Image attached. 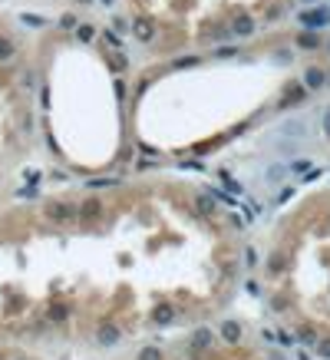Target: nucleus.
<instances>
[{"instance_id": "nucleus-1", "label": "nucleus", "mask_w": 330, "mask_h": 360, "mask_svg": "<svg viewBox=\"0 0 330 360\" xmlns=\"http://www.w3.org/2000/svg\"><path fill=\"white\" fill-rule=\"evenodd\" d=\"M255 30H258V23H255V17H251L248 10H235L231 13V20H228V33L231 37L248 40V37H255Z\"/></svg>"}, {"instance_id": "nucleus-2", "label": "nucleus", "mask_w": 330, "mask_h": 360, "mask_svg": "<svg viewBox=\"0 0 330 360\" xmlns=\"http://www.w3.org/2000/svg\"><path fill=\"white\" fill-rule=\"evenodd\" d=\"M307 96H311V89H307L304 83H287L284 93H281V100H277V109L287 112V109H294V106L307 103Z\"/></svg>"}, {"instance_id": "nucleus-3", "label": "nucleus", "mask_w": 330, "mask_h": 360, "mask_svg": "<svg viewBox=\"0 0 330 360\" xmlns=\"http://www.w3.org/2000/svg\"><path fill=\"white\" fill-rule=\"evenodd\" d=\"M300 23H304V30H320V27H330V7H307L304 13H300Z\"/></svg>"}, {"instance_id": "nucleus-4", "label": "nucleus", "mask_w": 330, "mask_h": 360, "mask_svg": "<svg viewBox=\"0 0 330 360\" xmlns=\"http://www.w3.org/2000/svg\"><path fill=\"white\" fill-rule=\"evenodd\" d=\"M119 341H122V327L119 324H99L96 327V344L99 347H116Z\"/></svg>"}, {"instance_id": "nucleus-5", "label": "nucleus", "mask_w": 330, "mask_h": 360, "mask_svg": "<svg viewBox=\"0 0 330 360\" xmlns=\"http://www.w3.org/2000/svg\"><path fill=\"white\" fill-rule=\"evenodd\" d=\"M46 218L50 222H69V218H76L80 211H76L73 205H66V202H46Z\"/></svg>"}, {"instance_id": "nucleus-6", "label": "nucleus", "mask_w": 330, "mask_h": 360, "mask_svg": "<svg viewBox=\"0 0 330 360\" xmlns=\"http://www.w3.org/2000/svg\"><path fill=\"white\" fill-rule=\"evenodd\" d=\"M300 83H304L311 93H314V89H324V86H327V73H324L320 66H307V69H304V80H300Z\"/></svg>"}, {"instance_id": "nucleus-7", "label": "nucleus", "mask_w": 330, "mask_h": 360, "mask_svg": "<svg viewBox=\"0 0 330 360\" xmlns=\"http://www.w3.org/2000/svg\"><path fill=\"white\" fill-rule=\"evenodd\" d=\"M172 321H175V307L168 304V301H159V304L152 307V324H159V327H168Z\"/></svg>"}, {"instance_id": "nucleus-8", "label": "nucleus", "mask_w": 330, "mask_h": 360, "mask_svg": "<svg viewBox=\"0 0 330 360\" xmlns=\"http://www.w3.org/2000/svg\"><path fill=\"white\" fill-rule=\"evenodd\" d=\"M132 37L136 40H142V43H149L152 37H156V27H152V20H145V17H139V20H132Z\"/></svg>"}, {"instance_id": "nucleus-9", "label": "nucleus", "mask_w": 330, "mask_h": 360, "mask_svg": "<svg viewBox=\"0 0 330 360\" xmlns=\"http://www.w3.org/2000/svg\"><path fill=\"white\" fill-rule=\"evenodd\" d=\"M281 136H300L307 139V126L300 119H291V123H281Z\"/></svg>"}, {"instance_id": "nucleus-10", "label": "nucleus", "mask_w": 330, "mask_h": 360, "mask_svg": "<svg viewBox=\"0 0 330 360\" xmlns=\"http://www.w3.org/2000/svg\"><path fill=\"white\" fill-rule=\"evenodd\" d=\"M297 46H300V50H317V46H320L317 30H304V33H297Z\"/></svg>"}, {"instance_id": "nucleus-11", "label": "nucleus", "mask_w": 330, "mask_h": 360, "mask_svg": "<svg viewBox=\"0 0 330 360\" xmlns=\"http://www.w3.org/2000/svg\"><path fill=\"white\" fill-rule=\"evenodd\" d=\"M221 337H224L228 344H238V341H241V327H238L235 321H224V324H221Z\"/></svg>"}, {"instance_id": "nucleus-12", "label": "nucleus", "mask_w": 330, "mask_h": 360, "mask_svg": "<svg viewBox=\"0 0 330 360\" xmlns=\"http://www.w3.org/2000/svg\"><path fill=\"white\" fill-rule=\"evenodd\" d=\"M76 211H80V218H99V211H103V208H99V202H96V199H86Z\"/></svg>"}, {"instance_id": "nucleus-13", "label": "nucleus", "mask_w": 330, "mask_h": 360, "mask_svg": "<svg viewBox=\"0 0 330 360\" xmlns=\"http://www.w3.org/2000/svg\"><path fill=\"white\" fill-rule=\"evenodd\" d=\"M13 56H17V46H13V40L0 37V63H10Z\"/></svg>"}, {"instance_id": "nucleus-14", "label": "nucleus", "mask_w": 330, "mask_h": 360, "mask_svg": "<svg viewBox=\"0 0 330 360\" xmlns=\"http://www.w3.org/2000/svg\"><path fill=\"white\" fill-rule=\"evenodd\" d=\"M192 347H201V350H208V347H212V334H208L205 327H201V330H195V334H192Z\"/></svg>"}, {"instance_id": "nucleus-15", "label": "nucleus", "mask_w": 330, "mask_h": 360, "mask_svg": "<svg viewBox=\"0 0 330 360\" xmlns=\"http://www.w3.org/2000/svg\"><path fill=\"white\" fill-rule=\"evenodd\" d=\"M66 317H69V307H66V304H53V307H50V321H53V324H63Z\"/></svg>"}, {"instance_id": "nucleus-16", "label": "nucleus", "mask_w": 330, "mask_h": 360, "mask_svg": "<svg viewBox=\"0 0 330 360\" xmlns=\"http://www.w3.org/2000/svg\"><path fill=\"white\" fill-rule=\"evenodd\" d=\"M195 205H198V211L212 215V211H215V195H198V199H195Z\"/></svg>"}, {"instance_id": "nucleus-17", "label": "nucleus", "mask_w": 330, "mask_h": 360, "mask_svg": "<svg viewBox=\"0 0 330 360\" xmlns=\"http://www.w3.org/2000/svg\"><path fill=\"white\" fill-rule=\"evenodd\" d=\"M287 172H291V169H287L284 162H277V165H271V169H268V182H281Z\"/></svg>"}, {"instance_id": "nucleus-18", "label": "nucleus", "mask_w": 330, "mask_h": 360, "mask_svg": "<svg viewBox=\"0 0 330 360\" xmlns=\"http://www.w3.org/2000/svg\"><path fill=\"white\" fill-rule=\"evenodd\" d=\"M93 37H96V30H93L89 23H80V27H76V40H80V43H89Z\"/></svg>"}, {"instance_id": "nucleus-19", "label": "nucleus", "mask_w": 330, "mask_h": 360, "mask_svg": "<svg viewBox=\"0 0 330 360\" xmlns=\"http://www.w3.org/2000/svg\"><path fill=\"white\" fill-rule=\"evenodd\" d=\"M198 63V56H179V60H172V69H185V66H195Z\"/></svg>"}, {"instance_id": "nucleus-20", "label": "nucleus", "mask_w": 330, "mask_h": 360, "mask_svg": "<svg viewBox=\"0 0 330 360\" xmlns=\"http://www.w3.org/2000/svg\"><path fill=\"white\" fill-rule=\"evenodd\" d=\"M307 165H311V159H294L287 169H291V172H297V175H307Z\"/></svg>"}, {"instance_id": "nucleus-21", "label": "nucleus", "mask_w": 330, "mask_h": 360, "mask_svg": "<svg viewBox=\"0 0 330 360\" xmlns=\"http://www.w3.org/2000/svg\"><path fill=\"white\" fill-rule=\"evenodd\" d=\"M300 341H304L307 347H317V334H314L311 327H304V330H300Z\"/></svg>"}, {"instance_id": "nucleus-22", "label": "nucleus", "mask_w": 330, "mask_h": 360, "mask_svg": "<svg viewBox=\"0 0 330 360\" xmlns=\"http://www.w3.org/2000/svg\"><path fill=\"white\" fill-rule=\"evenodd\" d=\"M281 265H284V258H281V251H274V255H271V261H268V271H271V274H277V271H281Z\"/></svg>"}, {"instance_id": "nucleus-23", "label": "nucleus", "mask_w": 330, "mask_h": 360, "mask_svg": "<svg viewBox=\"0 0 330 360\" xmlns=\"http://www.w3.org/2000/svg\"><path fill=\"white\" fill-rule=\"evenodd\" d=\"M60 27H63V30H76L80 23H76V17H73V13H63V17H60Z\"/></svg>"}, {"instance_id": "nucleus-24", "label": "nucleus", "mask_w": 330, "mask_h": 360, "mask_svg": "<svg viewBox=\"0 0 330 360\" xmlns=\"http://www.w3.org/2000/svg\"><path fill=\"white\" fill-rule=\"evenodd\" d=\"M103 40H106L109 46H122V37H119L116 30H106V33H103Z\"/></svg>"}, {"instance_id": "nucleus-25", "label": "nucleus", "mask_w": 330, "mask_h": 360, "mask_svg": "<svg viewBox=\"0 0 330 360\" xmlns=\"http://www.w3.org/2000/svg\"><path fill=\"white\" fill-rule=\"evenodd\" d=\"M106 185H119V179H93L86 188H106Z\"/></svg>"}, {"instance_id": "nucleus-26", "label": "nucleus", "mask_w": 330, "mask_h": 360, "mask_svg": "<svg viewBox=\"0 0 330 360\" xmlns=\"http://www.w3.org/2000/svg\"><path fill=\"white\" fill-rule=\"evenodd\" d=\"M139 360H162V354L156 347H145V350H139Z\"/></svg>"}, {"instance_id": "nucleus-27", "label": "nucleus", "mask_w": 330, "mask_h": 360, "mask_svg": "<svg viewBox=\"0 0 330 360\" xmlns=\"http://www.w3.org/2000/svg\"><path fill=\"white\" fill-rule=\"evenodd\" d=\"M116 96H119V100H129V86H125V80H116Z\"/></svg>"}, {"instance_id": "nucleus-28", "label": "nucleus", "mask_w": 330, "mask_h": 360, "mask_svg": "<svg viewBox=\"0 0 330 360\" xmlns=\"http://www.w3.org/2000/svg\"><path fill=\"white\" fill-rule=\"evenodd\" d=\"M112 66H116V69H125V66H129V56H125V53H116V56H112Z\"/></svg>"}, {"instance_id": "nucleus-29", "label": "nucleus", "mask_w": 330, "mask_h": 360, "mask_svg": "<svg viewBox=\"0 0 330 360\" xmlns=\"http://www.w3.org/2000/svg\"><path fill=\"white\" fill-rule=\"evenodd\" d=\"M317 354L324 360H330V341H317Z\"/></svg>"}, {"instance_id": "nucleus-30", "label": "nucleus", "mask_w": 330, "mask_h": 360, "mask_svg": "<svg viewBox=\"0 0 330 360\" xmlns=\"http://www.w3.org/2000/svg\"><path fill=\"white\" fill-rule=\"evenodd\" d=\"M112 30H116V33H119V30H122V33H125V30H129V23H125V20H122V17H112Z\"/></svg>"}, {"instance_id": "nucleus-31", "label": "nucleus", "mask_w": 330, "mask_h": 360, "mask_svg": "<svg viewBox=\"0 0 330 360\" xmlns=\"http://www.w3.org/2000/svg\"><path fill=\"white\" fill-rule=\"evenodd\" d=\"M20 199H37V188H33V185H27V188H20Z\"/></svg>"}, {"instance_id": "nucleus-32", "label": "nucleus", "mask_w": 330, "mask_h": 360, "mask_svg": "<svg viewBox=\"0 0 330 360\" xmlns=\"http://www.w3.org/2000/svg\"><path fill=\"white\" fill-rule=\"evenodd\" d=\"M244 261H248V265L255 268V265H258V251H255V248H248V251H244Z\"/></svg>"}, {"instance_id": "nucleus-33", "label": "nucleus", "mask_w": 330, "mask_h": 360, "mask_svg": "<svg viewBox=\"0 0 330 360\" xmlns=\"http://www.w3.org/2000/svg\"><path fill=\"white\" fill-rule=\"evenodd\" d=\"M291 192H294V188H281V192H277V199H274V202H277V205H281V202H287V199H291Z\"/></svg>"}, {"instance_id": "nucleus-34", "label": "nucleus", "mask_w": 330, "mask_h": 360, "mask_svg": "<svg viewBox=\"0 0 330 360\" xmlns=\"http://www.w3.org/2000/svg\"><path fill=\"white\" fill-rule=\"evenodd\" d=\"M324 136H327V139H330V109H327V112H324Z\"/></svg>"}, {"instance_id": "nucleus-35", "label": "nucleus", "mask_w": 330, "mask_h": 360, "mask_svg": "<svg viewBox=\"0 0 330 360\" xmlns=\"http://www.w3.org/2000/svg\"><path fill=\"white\" fill-rule=\"evenodd\" d=\"M277 60L281 63H291V50H277Z\"/></svg>"}, {"instance_id": "nucleus-36", "label": "nucleus", "mask_w": 330, "mask_h": 360, "mask_svg": "<svg viewBox=\"0 0 330 360\" xmlns=\"http://www.w3.org/2000/svg\"><path fill=\"white\" fill-rule=\"evenodd\" d=\"M271 360H284V354H274V357H271Z\"/></svg>"}, {"instance_id": "nucleus-37", "label": "nucleus", "mask_w": 330, "mask_h": 360, "mask_svg": "<svg viewBox=\"0 0 330 360\" xmlns=\"http://www.w3.org/2000/svg\"><path fill=\"white\" fill-rule=\"evenodd\" d=\"M304 4H314V0H304Z\"/></svg>"}]
</instances>
